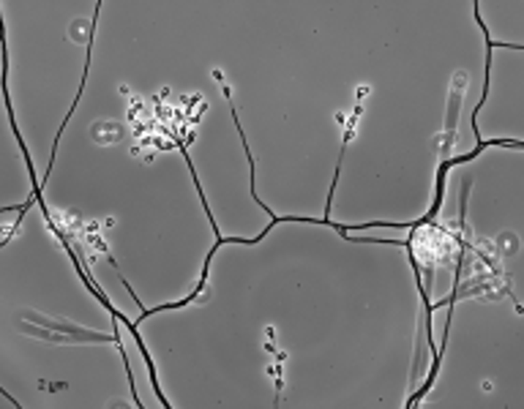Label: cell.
I'll use <instances>...</instances> for the list:
<instances>
[{
	"label": "cell",
	"mask_w": 524,
	"mask_h": 409,
	"mask_svg": "<svg viewBox=\"0 0 524 409\" xmlns=\"http://www.w3.org/2000/svg\"><path fill=\"white\" fill-rule=\"evenodd\" d=\"M118 322H115V330H112V336H107V333L88 330V327H83L77 322L55 319V317L39 314V311H30V309H22L20 317H17L20 330L28 333V336H33V339H39V342L66 344V347H71V344H83V347H91V344H115L121 350V355L126 358L123 344H121V333H118Z\"/></svg>",
	"instance_id": "1"
},
{
	"label": "cell",
	"mask_w": 524,
	"mask_h": 409,
	"mask_svg": "<svg viewBox=\"0 0 524 409\" xmlns=\"http://www.w3.org/2000/svg\"><path fill=\"white\" fill-rule=\"evenodd\" d=\"M464 90H467V71H454V83H451V93H448V109H445V129L442 134H437L434 139V151L440 156V161L451 159V151L457 145V131H459V113L464 104Z\"/></svg>",
	"instance_id": "2"
},
{
	"label": "cell",
	"mask_w": 524,
	"mask_h": 409,
	"mask_svg": "<svg viewBox=\"0 0 524 409\" xmlns=\"http://www.w3.org/2000/svg\"><path fill=\"white\" fill-rule=\"evenodd\" d=\"M99 9L101 4H96V12H93V20H74L71 28H68V39L71 42H77L83 47H91L93 44V30H96V20H99Z\"/></svg>",
	"instance_id": "3"
},
{
	"label": "cell",
	"mask_w": 524,
	"mask_h": 409,
	"mask_svg": "<svg viewBox=\"0 0 524 409\" xmlns=\"http://www.w3.org/2000/svg\"><path fill=\"white\" fill-rule=\"evenodd\" d=\"M91 134H93V139L99 145H115L123 137V126L121 123H109V121H99Z\"/></svg>",
	"instance_id": "4"
}]
</instances>
